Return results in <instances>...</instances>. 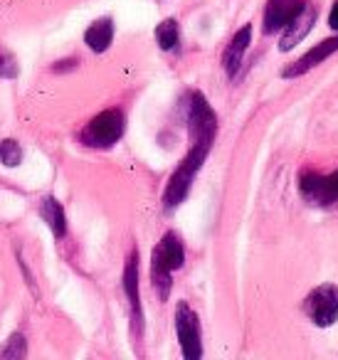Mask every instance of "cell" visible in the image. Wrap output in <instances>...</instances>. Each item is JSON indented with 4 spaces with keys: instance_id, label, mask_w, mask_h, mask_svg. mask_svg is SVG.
Here are the masks:
<instances>
[{
    "instance_id": "obj_1",
    "label": "cell",
    "mask_w": 338,
    "mask_h": 360,
    "mask_svg": "<svg viewBox=\"0 0 338 360\" xmlns=\"http://www.w3.org/2000/svg\"><path fill=\"white\" fill-rule=\"evenodd\" d=\"M210 148H213V141H203V139L190 141L188 155H185L183 163L175 168V173L170 175V180H168V186H165V193H163V207L165 210H175V207L188 198L190 186H193L198 170L203 168Z\"/></svg>"
},
{
    "instance_id": "obj_2",
    "label": "cell",
    "mask_w": 338,
    "mask_h": 360,
    "mask_svg": "<svg viewBox=\"0 0 338 360\" xmlns=\"http://www.w3.org/2000/svg\"><path fill=\"white\" fill-rule=\"evenodd\" d=\"M185 264V247L175 232H165L163 240L156 245L151 255V281L158 291L161 299H168L170 284H173V271H178Z\"/></svg>"
},
{
    "instance_id": "obj_3",
    "label": "cell",
    "mask_w": 338,
    "mask_h": 360,
    "mask_svg": "<svg viewBox=\"0 0 338 360\" xmlns=\"http://www.w3.org/2000/svg\"><path fill=\"white\" fill-rule=\"evenodd\" d=\"M126 119L119 109H106L96 114L82 131V143L89 148H111L124 136Z\"/></svg>"
},
{
    "instance_id": "obj_4",
    "label": "cell",
    "mask_w": 338,
    "mask_h": 360,
    "mask_svg": "<svg viewBox=\"0 0 338 360\" xmlns=\"http://www.w3.org/2000/svg\"><path fill=\"white\" fill-rule=\"evenodd\" d=\"M299 193L306 202L318 207L338 205V170L331 175H318L311 170H303L299 175Z\"/></svg>"
},
{
    "instance_id": "obj_5",
    "label": "cell",
    "mask_w": 338,
    "mask_h": 360,
    "mask_svg": "<svg viewBox=\"0 0 338 360\" xmlns=\"http://www.w3.org/2000/svg\"><path fill=\"white\" fill-rule=\"evenodd\" d=\"M303 314L318 326L328 328L338 321V286L321 284L303 299Z\"/></svg>"
},
{
    "instance_id": "obj_6",
    "label": "cell",
    "mask_w": 338,
    "mask_h": 360,
    "mask_svg": "<svg viewBox=\"0 0 338 360\" xmlns=\"http://www.w3.org/2000/svg\"><path fill=\"white\" fill-rule=\"evenodd\" d=\"M175 330H178L180 350L188 360H198L203 355V340H200V321L198 314L185 301L175 309Z\"/></svg>"
},
{
    "instance_id": "obj_7",
    "label": "cell",
    "mask_w": 338,
    "mask_h": 360,
    "mask_svg": "<svg viewBox=\"0 0 338 360\" xmlns=\"http://www.w3.org/2000/svg\"><path fill=\"white\" fill-rule=\"evenodd\" d=\"M301 8L303 0H267V8H264V32L272 35L277 30H284L301 13Z\"/></svg>"
},
{
    "instance_id": "obj_8",
    "label": "cell",
    "mask_w": 338,
    "mask_h": 360,
    "mask_svg": "<svg viewBox=\"0 0 338 360\" xmlns=\"http://www.w3.org/2000/svg\"><path fill=\"white\" fill-rule=\"evenodd\" d=\"M124 291L131 306V319H134V330L141 333L144 328V309H141V296H139V252H131L129 262L124 266Z\"/></svg>"
},
{
    "instance_id": "obj_9",
    "label": "cell",
    "mask_w": 338,
    "mask_h": 360,
    "mask_svg": "<svg viewBox=\"0 0 338 360\" xmlns=\"http://www.w3.org/2000/svg\"><path fill=\"white\" fill-rule=\"evenodd\" d=\"M316 15H318L316 6H313V3H303L301 13H299V15L294 18L287 27H284V35H282V40H279V50L289 52L292 47H296L299 42L311 32L313 22H316Z\"/></svg>"
},
{
    "instance_id": "obj_10",
    "label": "cell",
    "mask_w": 338,
    "mask_h": 360,
    "mask_svg": "<svg viewBox=\"0 0 338 360\" xmlns=\"http://www.w3.org/2000/svg\"><path fill=\"white\" fill-rule=\"evenodd\" d=\"M333 52H338V35H336V37H328V40L318 42V45H313L311 50H308L306 55L301 57V60H296L292 67H287V70L282 72V77H287V79H292V77H301V75H306L308 70H313V67H318L323 60H326L328 55H333Z\"/></svg>"
},
{
    "instance_id": "obj_11",
    "label": "cell",
    "mask_w": 338,
    "mask_h": 360,
    "mask_svg": "<svg viewBox=\"0 0 338 360\" xmlns=\"http://www.w3.org/2000/svg\"><path fill=\"white\" fill-rule=\"evenodd\" d=\"M249 40H252V25H244L242 30L234 32V37L230 40L227 50L223 55V67L227 72V77H234L239 72V65H242V57L249 47Z\"/></svg>"
},
{
    "instance_id": "obj_12",
    "label": "cell",
    "mask_w": 338,
    "mask_h": 360,
    "mask_svg": "<svg viewBox=\"0 0 338 360\" xmlns=\"http://www.w3.org/2000/svg\"><path fill=\"white\" fill-rule=\"evenodd\" d=\"M111 40H114V20L111 18H99L96 22H92L84 32V42L92 52L101 55V52L109 50Z\"/></svg>"
},
{
    "instance_id": "obj_13",
    "label": "cell",
    "mask_w": 338,
    "mask_h": 360,
    "mask_svg": "<svg viewBox=\"0 0 338 360\" xmlns=\"http://www.w3.org/2000/svg\"><path fill=\"white\" fill-rule=\"evenodd\" d=\"M40 215L42 220L47 222V227L52 230V235L57 240L67 235V215H65V207L55 200V198H42L40 200Z\"/></svg>"
},
{
    "instance_id": "obj_14",
    "label": "cell",
    "mask_w": 338,
    "mask_h": 360,
    "mask_svg": "<svg viewBox=\"0 0 338 360\" xmlns=\"http://www.w3.org/2000/svg\"><path fill=\"white\" fill-rule=\"evenodd\" d=\"M178 22L173 20V18H168V20H163L158 27H156V40H158V47L161 50H173L175 45H178Z\"/></svg>"
},
{
    "instance_id": "obj_15",
    "label": "cell",
    "mask_w": 338,
    "mask_h": 360,
    "mask_svg": "<svg viewBox=\"0 0 338 360\" xmlns=\"http://www.w3.org/2000/svg\"><path fill=\"white\" fill-rule=\"evenodd\" d=\"M0 160H3L6 165H11V168L20 165V160H23V146L18 143L15 139L0 141Z\"/></svg>"
},
{
    "instance_id": "obj_16",
    "label": "cell",
    "mask_w": 338,
    "mask_h": 360,
    "mask_svg": "<svg viewBox=\"0 0 338 360\" xmlns=\"http://www.w3.org/2000/svg\"><path fill=\"white\" fill-rule=\"evenodd\" d=\"M27 353V343H25V335L23 333H13L11 335V340H8V345L3 348V358H8V360H18V358H23V355Z\"/></svg>"
},
{
    "instance_id": "obj_17",
    "label": "cell",
    "mask_w": 338,
    "mask_h": 360,
    "mask_svg": "<svg viewBox=\"0 0 338 360\" xmlns=\"http://www.w3.org/2000/svg\"><path fill=\"white\" fill-rule=\"evenodd\" d=\"M18 77V62L11 52L0 50V79H15Z\"/></svg>"
},
{
    "instance_id": "obj_18",
    "label": "cell",
    "mask_w": 338,
    "mask_h": 360,
    "mask_svg": "<svg viewBox=\"0 0 338 360\" xmlns=\"http://www.w3.org/2000/svg\"><path fill=\"white\" fill-rule=\"evenodd\" d=\"M328 25H331V30H338V0L333 3V8H331V15H328Z\"/></svg>"
},
{
    "instance_id": "obj_19",
    "label": "cell",
    "mask_w": 338,
    "mask_h": 360,
    "mask_svg": "<svg viewBox=\"0 0 338 360\" xmlns=\"http://www.w3.org/2000/svg\"><path fill=\"white\" fill-rule=\"evenodd\" d=\"M77 60H65V62H57L55 65V72H65V70H75Z\"/></svg>"
}]
</instances>
